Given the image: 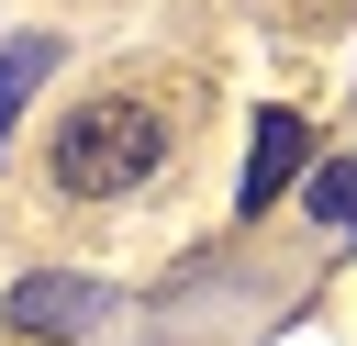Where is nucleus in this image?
Masks as SVG:
<instances>
[{
    "label": "nucleus",
    "mask_w": 357,
    "mask_h": 346,
    "mask_svg": "<svg viewBox=\"0 0 357 346\" xmlns=\"http://www.w3.org/2000/svg\"><path fill=\"white\" fill-rule=\"evenodd\" d=\"M45 167H56L67 201H112V190H134L145 167H167V123H156L145 100H78V112L56 123Z\"/></svg>",
    "instance_id": "1"
},
{
    "label": "nucleus",
    "mask_w": 357,
    "mask_h": 346,
    "mask_svg": "<svg viewBox=\"0 0 357 346\" xmlns=\"http://www.w3.org/2000/svg\"><path fill=\"white\" fill-rule=\"evenodd\" d=\"M312 167V134H301V112H257V145H245V190H234V212H268L290 179Z\"/></svg>",
    "instance_id": "2"
},
{
    "label": "nucleus",
    "mask_w": 357,
    "mask_h": 346,
    "mask_svg": "<svg viewBox=\"0 0 357 346\" xmlns=\"http://www.w3.org/2000/svg\"><path fill=\"white\" fill-rule=\"evenodd\" d=\"M89 313H100L89 279H11V301H0L11 335H89Z\"/></svg>",
    "instance_id": "3"
},
{
    "label": "nucleus",
    "mask_w": 357,
    "mask_h": 346,
    "mask_svg": "<svg viewBox=\"0 0 357 346\" xmlns=\"http://www.w3.org/2000/svg\"><path fill=\"white\" fill-rule=\"evenodd\" d=\"M301 201H312V223L346 234V223H357V156H324V167L301 179Z\"/></svg>",
    "instance_id": "4"
},
{
    "label": "nucleus",
    "mask_w": 357,
    "mask_h": 346,
    "mask_svg": "<svg viewBox=\"0 0 357 346\" xmlns=\"http://www.w3.org/2000/svg\"><path fill=\"white\" fill-rule=\"evenodd\" d=\"M45 67H56V45H45V33H22V45L0 56V134H11V112L33 100V78H45Z\"/></svg>",
    "instance_id": "5"
}]
</instances>
